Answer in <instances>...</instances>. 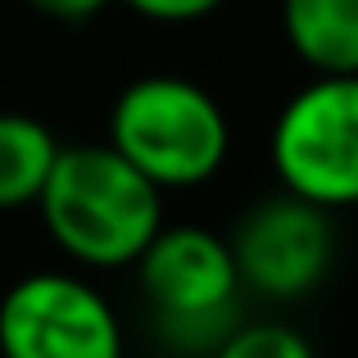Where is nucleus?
Here are the masks:
<instances>
[{"label": "nucleus", "instance_id": "nucleus-1", "mask_svg": "<svg viewBox=\"0 0 358 358\" xmlns=\"http://www.w3.org/2000/svg\"><path fill=\"white\" fill-rule=\"evenodd\" d=\"M50 241L82 268H131L164 227V191L114 145H64L36 195Z\"/></svg>", "mask_w": 358, "mask_h": 358}, {"label": "nucleus", "instance_id": "nucleus-2", "mask_svg": "<svg viewBox=\"0 0 358 358\" xmlns=\"http://www.w3.org/2000/svg\"><path fill=\"white\" fill-rule=\"evenodd\" d=\"M150 331L177 358H209L245 322V286L227 236L209 227H159L136 263Z\"/></svg>", "mask_w": 358, "mask_h": 358}, {"label": "nucleus", "instance_id": "nucleus-3", "mask_svg": "<svg viewBox=\"0 0 358 358\" xmlns=\"http://www.w3.org/2000/svg\"><path fill=\"white\" fill-rule=\"evenodd\" d=\"M109 145L164 195L195 191L227 164L231 122L200 82L150 73L118 91L109 109Z\"/></svg>", "mask_w": 358, "mask_h": 358}, {"label": "nucleus", "instance_id": "nucleus-4", "mask_svg": "<svg viewBox=\"0 0 358 358\" xmlns=\"http://www.w3.org/2000/svg\"><path fill=\"white\" fill-rule=\"evenodd\" d=\"M272 173L281 191L317 209L358 204V73H313L272 122Z\"/></svg>", "mask_w": 358, "mask_h": 358}, {"label": "nucleus", "instance_id": "nucleus-5", "mask_svg": "<svg viewBox=\"0 0 358 358\" xmlns=\"http://www.w3.org/2000/svg\"><path fill=\"white\" fill-rule=\"evenodd\" d=\"M109 295L73 272H27L0 295V358H122Z\"/></svg>", "mask_w": 358, "mask_h": 358}, {"label": "nucleus", "instance_id": "nucleus-6", "mask_svg": "<svg viewBox=\"0 0 358 358\" xmlns=\"http://www.w3.org/2000/svg\"><path fill=\"white\" fill-rule=\"evenodd\" d=\"M245 295L290 304L313 295L336 259L331 213L290 191L263 195L227 236Z\"/></svg>", "mask_w": 358, "mask_h": 358}, {"label": "nucleus", "instance_id": "nucleus-7", "mask_svg": "<svg viewBox=\"0 0 358 358\" xmlns=\"http://www.w3.org/2000/svg\"><path fill=\"white\" fill-rule=\"evenodd\" d=\"M281 32L313 73H358V0H281Z\"/></svg>", "mask_w": 358, "mask_h": 358}, {"label": "nucleus", "instance_id": "nucleus-8", "mask_svg": "<svg viewBox=\"0 0 358 358\" xmlns=\"http://www.w3.org/2000/svg\"><path fill=\"white\" fill-rule=\"evenodd\" d=\"M59 150V136L41 118L0 114V213L36 204Z\"/></svg>", "mask_w": 358, "mask_h": 358}, {"label": "nucleus", "instance_id": "nucleus-9", "mask_svg": "<svg viewBox=\"0 0 358 358\" xmlns=\"http://www.w3.org/2000/svg\"><path fill=\"white\" fill-rule=\"evenodd\" d=\"M209 358H317V354L286 322H241Z\"/></svg>", "mask_w": 358, "mask_h": 358}, {"label": "nucleus", "instance_id": "nucleus-10", "mask_svg": "<svg viewBox=\"0 0 358 358\" xmlns=\"http://www.w3.org/2000/svg\"><path fill=\"white\" fill-rule=\"evenodd\" d=\"M122 5L150 23H200V18L218 14L227 0H122Z\"/></svg>", "mask_w": 358, "mask_h": 358}, {"label": "nucleus", "instance_id": "nucleus-11", "mask_svg": "<svg viewBox=\"0 0 358 358\" xmlns=\"http://www.w3.org/2000/svg\"><path fill=\"white\" fill-rule=\"evenodd\" d=\"M27 9H36L41 18H55V23H87V18L105 14L114 0H23Z\"/></svg>", "mask_w": 358, "mask_h": 358}]
</instances>
